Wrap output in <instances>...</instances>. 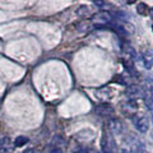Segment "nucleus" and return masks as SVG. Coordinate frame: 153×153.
<instances>
[{"label": "nucleus", "instance_id": "a211bd4d", "mask_svg": "<svg viewBox=\"0 0 153 153\" xmlns=\"http://www.w3.org/2000/svg\"><path fill=\"white\" fill-rule=\"evenodd\" d=\"M151 10H152V14H153V8H152V9H151Z\"/></svg>", "mask_w": 153, "mask_h": 153}, {"label": "nucleus", "instance_id": "6ab92c4d", "mask_svg": "<svg viewBox=\"0 0 153 153\" xmlns=\"http://www.w3.org/2000/svg\"><path fill=\"white\" fill-rule=\"evenodd\" d=\"M123 153H125V152H123Z\"/></svg>", "mask_w": 153, "mask_h": 153}, {"label": "nucleus", "instance_id": "dca6fc26", "mask_svg": "<svg viewBox=\"0 0 153 153\" xmlns=\"http://www.w3.org/2000/svg\"><path fill=\"white\" fill-rule=\"evenodd\" d=\"M76 153H88V152H87V151H83V149H82V151H78Z\"/></svg>", "mask_w": 153, "mask_h": 153}, {"label": "nucleus", "instance_id": "f257e3e1", "mask_svg": "<svg viewBox=\"0 0 153 153\" xmlns=\"http://www.w3.org/2000/svg\"><path fill=\"white\" fill-rule=\"evenodd\" d=\"M92 23H93V25H96L97 27L111 25V23H112L111 13H108L106 10H101V12L96 13L94 16H92Z\"/></svg>", "mask_w": 153, "mask_h": 153}, {"label": "nucleus", "instance_id": "f03ea898", "mask_svg": "<svg viewBox=\"0 0 153 153\" xmlns=\"http://www.w3.org/2000/svg\"><path fill=\"white\" fill-rule=\"evenodd\" d=\"M133 123H134V126L138 131L140 133H146L148 129H149V119H148L146 115H135L133 117Z\"/></svg>", "mask_w": 153, "mask_h": 153}, {"label": "nucleus", "instance_id": "2eb2a0df", "mask_svg": "<svg viewBox=\"0 0 153 153\" xmlns=\"http://www.w3.org/2000/svg\"><path fill=\"white\" fill-rule=\"evenodd\" d=\"M47 153H63V151H61L59 147H56V148H52V149H51V151H49Z\"/></svg>", "mask_w": 153, "mask_h": 153}, {"label": "nucleus", "instance_id": "39448f33", "mask_svg": "<svg viewBox=\"0 0 153 153\" xmlns=\"http://www.w3.org/2000/svg\"><path fill=\"white\" fill-rule=\"evenodd\" d=\"M14 143H12L9 137H3L0 139V153H12Z\"/></svg>", "mask_w": 153, "mask_h": 153}, {"label": "nucleus", "instance_id": "f3484780", "mask_svg": "<svg viewBox=\"0 0 153 153\" xmlns=\"http://www.w3.org/2000/svg\"><path fill=\"white\" fill-rule=\"evenodd\" d=\"M22 153H33V151H31V149H28V151H26V152H22Z\"/></svg>", "mask_w": 153, "mask_h": 153}, {"label": "nucleus", "instance_id": "1a4fd4ad", "mask_svg": "<svg viewBox=\"0 0 153 153\" xmlns=\"http://www.w3.org/2000/svg\"><path fill=\"white\" fill-rule=\"evenodd\" d=\"M142 93H143V91L139 87H137V85H130L126 89V94L129 96V100H131V101H135L137 97L142 96Z\"/></svg>", "mask_w": 153, "mask_h": 153}, {"label": "nucleus", "instance_id": "ddd939ff", "mask_svg": "<svg viewBox=\"0 0 153 153\" xmlns=\"http://www.w3.org/2000/svg\"><path fill=\"white\" fill-rule=\"evenodd\" d=\"M76 13H78L79 16H82V17H85L87 14H89V9L85 7V5H83V7H80L78 10H76Z\"/></svg>", "mask_w": 153, "mask_h": 153}, {"label": "nucleus", "instance_id": "7ed1b4c3", "mask_svg": "<svg viewBox=\"0 0 153 153\" xmlns=\"http://www.w3.org/2000/svg\"><path fill=\"white\" fill-rule=\"evenodd\" d=\"M101 146H102V151H103V153H114L115 149H116L115 142H114L112 137L108 133H103Z\"/></svg>", "mask_w": 153, "mask_h": 153}, {"label": "nucleus", "instance_id": "0eeeda50", "mask_svg": "<svg viewBox=\"0 0 153 153\" xmlns=\"http://www.w3.org/2000/svg\"><path fill=\"white\" fill-rule=\"evenodd\" d=\"M96 112H97L98 115H101V116H103V117H108V116H111V115L114 114V108H112L111 105L102 103V105H100V106L97 107Z\"/></svg>", "mask_w": 153, "mask_h": 153}, {"label": "nucleus", "instance_id": "9d476101", "mask_svg": "<svg viewBox=\"0 0 153 153\" xmlns=\"http://www.w3.org/2000/svg\"><path fill=\"white\" fill-rule=\"evenodd\" d=\"M111 94H112L111 89L107 88V87L106 88H101V89L97 91V97L100 100H110L111 98Z\"/></svg>", "mask_w": 153, "mask_h": 153}, {"label": "nucleus", "instance_id": "9b49d317", "mask_svg": "<svg viewBox=\"0 0 153 153\" xmlns=\"http://www.w3.org/2000/svg\"><path fill=\"white\" fill-rule=\"evenodd\" d=\"M28 143V138L27 137H23V135H21V137H17L16 138V140H14V147H23V146H26Z\"/></svg>", "mask_w": 153, "mask_h": 153}, {"label": "nucleus", "instance_id": "4468645a", "mask_svg": "<svg viewBox=\"0 0 153 153\" xmlns=\"http://www.w3.org/2000/svg\"><path fill=\"white\" fill-rule=\"evenodd\" d=\"M93 4L97 8H103V7H106V5H108V3H106V1H101V0H96V1H93Z\"/></svg>", "mask_w": 153, "mask_h": 153}, {"label": "nucleus", "instance_id": "423d86ee", "mask_svg": "<svg viewBox=\"0 0 153 153\" xmlns=\"http://www.w3.org/2000/svg\"><path fill=\"white\" fill-rule=\"evenodd\" d=\"M142 61L146 69H152L153 68V50H146L142 55Z\"/></svg>", "mask_w": 153, "mask_h": 153}, {"label": "nucleus", "instance_id": "aec40b11", "mask_svg": "<svg viewBox=\"0 0 153 153\" xmlns=\"http://www.w3.org/2000/svg\"><path fill=\"white\" fill-rule=\"evenodd\" d=\"M152 28H153V27H152Z\"/></svg>", "mask_w": 153, "mask_h": 153}, {"label": "nucleus", "instance_id": "20e7f679", "mask_svg": "<svg viewBox=\"0 0 153 153\" xmlns=\"http://www.w3.org/2000/svg\"><path fill=\"white\" fill-rule=\"evenodd\" d=\"M142 91H143L142 97L144 100V103L148 106V108L153 110V87L151 84H147Z\"/></svg>", "mask_w": 153, "mask_h": 153}, {"label": "nucleus", "instance_id": "6e6552de", "mask_svg": "<svg viewBox=\"0 0 153 153\" xmlns=\"http://www.w3.org/2000/svg\"><path fill=\"white\" fill-rule=\"evenodd\" d=\"M123 124L120 120H117V119H111V120L108 121V131H111L114 134H120L123 131Z\"/></svg>", "mask_w": 153, "mask_h": 153}, {"label": "nucleus", "instance_id": "f8f14e48", "mask_svg": "<svg viewBox=\"0 0 153 153\" xmlns=\"http://www.w3.org/2000/svg\"><path fill=\"white\" fill-rule=\"evenodd\" d=\"M137 12H138V14H140V16H146L147 12H148V7L144 3H139L137 7Z\"/></svg>", "mask_w": 153, "mask_h": 153}]
</instances>
